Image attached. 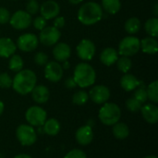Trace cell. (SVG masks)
<instances>
[{
    "mask_svg": "<svg viewBox=\"0 0 158 158\" xmlns=\"http://www.w3.org/2000/svg\"><path fill=\"white\" fill-rule=\"evenodd\" d=\"M76 141L81 145H88L92 143L94 139V132L92 127L89 125H84L79 128L76 131Z\"/></svg>",
    "mask_w": 158,
    "mask_h": 158,
    "instance_id": "9a60e30c",
    "label": "cell"
},
{
    "mask_svg": "<svg viewBox=\"0 0 158 158\" xmlns=\"http://www.w3.org/2000/svg\"><path fill=\"white\" fill-rule=\"evenodd\" d=\"M33 26L36 30L42 31L44 28L46 27V19L43 18L42 16L36 17L33 20Z\"/></svg>",
    "mask_w": 158,
    "mask_h": 158,
    "instance_id": "74e56055",
    "label": "cell"
},
{
    "mask_svg": "<svg viewBox=\"0 0 158 158\" xmlns=\"http://www.w3.org/2000/svg\"><path fill=\"white\" fill-rule=\"evenodd\" d=\"M69 2L71 3V4H73V5H78L81 2H82V0H69Z\"/></svg>",
    "mask_w": 158,
    "mask_h": 158,
    "instance_id": "7bdbcfd3",
    "label": "cell"
},
{
    "mask_svg": "<svg viewBox=\"0 0 158 158\" xmlns=\"http://www.w3.org/2000/svg\"><path fill=\"white\" fill-rule=\"evenodd\" d=\"M60 36L61 32L58 29L55 28L54 26H49L44 28L40 31V36L38 39L44 45L52 46L58 42Z\"/></svg>",
    "mask_w": 158,
    "mask_h": 158,
    "instance_id": "9c48e42d",
    "label": "cell"
},
{
    "mask_svg": "<svg viewBox=\"0 0 158 158\" xmlns=\"http://www.w3.org/2000/svg\"><path fill=\"white\" fill-rule=\"evenodd\" d=\"M143 158H157L156 156H145Z\"/></svg>",
    "mask_w": 158,
    "mask_h": 158,
    "instance_id": "7dc6e473",
    "label": "cell"
},
{
    "mask_svg": "<svg viewBox=\"0 0 158 158\" xmlns=\"http://www.w3.org/2000/svg\"><path fill=\"white\" fill-rule=\"evenodd\" d=\"M146 93H147V97L150 99L153 103H157L158 102V81H155L151 84L148 85L146 88Z\"/></svg>",
    "mask_w": 158,
    "mask_h": 158,
    "instance_id": "4dcf8cb0",
    "label": "cell"
},
{
    "mask_svg": "<svg viewBox=\"0 0 158 158\" xmlns=\"http://www.w3.org/2000/svg\"><path fill=\"white\" fill-rule=\"evenodd\" d=\"M77 55L83 61H90L95 54L94 44L88 39H83L77 46Z\"/></svg>",
    "mask_w": 158,
    "mask_h": 158,
    "instance_id": "8fae6325",
    "label": "cell"
},
{
    "mask_svg": "<svg viewBox=\"0 0 158 158\" xmlns=\"http://www.w3.org/2000/svg\"><path fill=\"white\" fill-rule=\"evenodd\" d=\"M158 5L157 4H156V6H155V15H156V16H157L158 15Z\"/></svg>",
    "mask_w": 158,
    "mask_h": 158,
    "instance_id": "bcb514c9",
    "label": "cell"
},
{
    "mask_svg": "<svg viewBox=\"0 0 158 158\" xmlns=\"http://www.w3.org/2000/svg\"><path fill=\"white\" fill-rule=\"evenodd\" d=\"M46 117H47V114L45 110L37 106L29 107L25 114L27 122L32 127L43 126L46 120Z\"/></svg>",
    "mask_w": 158,
    "mask_h": 158,
    "instance_id": "52a82bcc",
    "label": "cell"
},
{
    "mask_svg": "<svg viewBox=\"0 0 158 158\" xmlns=\"http://www.w3.org/2000/svg\"><path fill=\"white\" fill-rule=\"evenodd\" d=\"M40 12L43 18L45 19H52L56 17L60 12V7L59 5L54 1V0H47L40 7Z\"/></svg>",
    "mask_w": 158,
    "mask_h": 158,
    "instance_id": "5bb4252c",
    "label": "cell"
},
{
    "mask_svg": "<svg viewBox=\"0 0 158 158\" xmlns=\"http://www.w3.org/2000/svg\"><path fill=\"white\" fill-rule=\"evenodd\" d=\"M140 84V81L132 74H125L120 80V85L126 92L135 90Z\"/></svg>",
    "mask_w": 158,
    "mask_h": 158,
    "instance_id": "7402d4cb",
    "label": "cell"
},
{
    "mask_svg": "<svg viewBox=\"0 0 158 158\" xmlns=\"http://www.w3.org/2000/svg\"><path fill=\"white\" fill-rule=\"evenodd\" d=\"M69 63L68 62V60H67V61H64V62H63L62 68H63V69H69Z\"/></svg>",
    "mask_w": 158,
    "mask_h": 158,
    "instance_id": "f6af8a7d",
    "label": "cell"
},
{
    "mask_svg": "<svg viewBox=\"0 0 158 158\" xmlns=\"http://www.w3.org/2000/svg\"><path fill=\"white\" fill-rule=\"evenodd\" d=\"M88 99H89V95L86 92L79 91L74 94V95L72 97V102H73V104H75L77 106H82L87 103Z\"/></svg>",
    "mask_w": 158,
    "mask_h": 158,
    "instance_id": "1f68e13d",
    "label": "cell"
},
{
    "mask_svg": "<svg viewBox=\"0 0 158 158\" xmlns=\"http://www.w3.org/2000/svg\"><path fill=\"white\" fill-rule=\"evenodd\" d=\"M54 27L56 29H60L65 25V19L63 17H56L54 20Z\"/></svg>",
    "mask_w": 158,
    "mask_h": 158,
    "instance_id": "ab89813d",
    "label": "cell"
},
{
    "mask_svg": "<svg viewBox=\"0 0 158 158\" xmlns=\"http://www.w3.org/2000/svg\"><path fill=\"white\" fill-rule=\"evenodd\" d=\"M8 68L10 70L14 72H19L23 68V60L20 56L19 55H12V56L9 59Z\"/></svg>",
    "mask_w": 158,
    "mask_h": 158,
    "instance_id": "4316f807",
    "label": "cell"
},
{
    "mask_svg": "<svg viewBox=\"0 0 158 158\" xmlns=\"http://www.w3.org/2000/svg\"><path fill=\"white\" fill-rule=\"evenodd\" d=\"M17 45L12 40L6 37L0 38V56L1 57H10L15 54Z\"/></svg>",
    "mask_w": 158,
    "mask_h": 158,
    "instance_id": "ac0fdd59",
    "label": "cell"
},
{
    "mask_svg": "<svg viewBox=\"0 0 158 158\" xmlns=\"http://www.w3.org/2000/svg\"><path fill=\"white\" fill-rule=\"evenodd\" d=\"M133 97L135 99H137L139 102H141L142 104H143L147 101L148 97H147V93H146V87L144 86L143 81H140V84L137 87V89L135 90Z\"/></svg>",
    "mask_w": 158,
    "mask_h": 158,
    "instance_id": "f1b7e54d",
    "label": "cell"
},
{
    "mask_svg": "<svg viewBox=\"0 0 158 158\" xmlns=\"http://www.w3.org/2000/svg\"><path fill=\"white\" fill-rule=\"evenodd\" d=\"M103 17V10L99 4L95 2H87L82 5L78 12L79 20L84 25H94Z\"/></svg>",
    "mask_w": 158,
    "mask_h": 158,
    "instance_id": "7a4b0ae2",
    "label": "cell"
},
{
    "mask_svg": "<svg viewBox=\"0 0 158 158\" xmlns=\"http://www.w3.org/2000/svg\"><path fill=\"white\" fill-rule=\"evenodd\" d=\"M141 29V21L137 18H131L125 22V30L131 34L138 32Z\"/></svg>",
    "mask_w": 158,
    "mask_h": 158,
    "instance_id": "484cf974",
    "label": "cell"
},
{
    "mask_svg": "<svg viewBox=\"0 0 158 158\" xmlns=\"http://www.w3.org/2000/svg\"><path fill=\"white\" fill-rule=\"evenodd\" d=\"M145 31L151 37H156L158 35V19L156 18L149 19L145 22Z\"/></svg>",
    "mask_w": 158,
    "mask_h": 158,
    "instance_id": "83f0119b",
    "label": "cell"
},
{
    "mask_svg": "<svg viewBox=\"0 0 158 158\" xmlns=\"http://www.w3.org/2000/svg\"><path fill=\"white\" fill-rule=\"evenodd\" d=\"M117 62H118V70L123 72V73H128L129 70L132 67V62L129 58V56H121V57L118 58Z\"/></svg>",
    "mask_w": 158,
    "mask_h": 158,
    "instance_id": "f546056e",
    "label": "cell"
},
{
    "mask_svg": "<svg viewBox=\"0 0 158 158\" xmlns=\"http://www.w3.org/2000/svg\"><path fill=\"white\" fill-rule=\"evenodd\" d=\"M39 39L33 33H24L18 38L17 46L23 52H31L38 46Z\"/></svg>",
    "mask_w": 158,
    "mask_h": 158,
    "instance_id": "30bf717a",
    "label": "cell"
},
{
    "mask_svg": "<svg viewBox=\"0 0 158 158\" xmlns=\"http://www.w3.org/2000/svg\"><path fill=\"white\" fill-rule=\"evenodd\" d=\"M71 54V49L66 43H58L55 45L53 49V55L55 59L59 62L67 61Z\"/></svg>",
    "mask_w": 158,
    "mask_h": 158,
    "instance_id": "2e32d148",
    "label": "cell"
},
{
    "mask_svg": "<svg viewBox=\"0 0 158 158\" xmlns=\"http://www.w3.org/2000/svg\"><path fill=\"white\" fill-rule=\"evenodd\" d=\"M44 132L50 136L56 135L60 131V124L55 118H49L44 123Z\"/></svg>",
    "mask_w": 158,
    "mask_h": 158,
    "instance_id": "cb8c5ba5",
    "label": "cell"
},
{
    "mask_svg": "<svg viewBox=\"0 0 158 158\" xmlns=\"http://www.w3.org/2000/svg\"><path fill=\"white\" fill-rule=\"evenodd\" d=\"M37 78L35 73L30 69H24L17 72L12 80V87L15 92L25 95L30 94L36 86Z\"/></svg>",
    "mask_w": 158,
    "mask_h": 158,
    "instance_id": "6da1fadb",
    "label": "cell"
},
{
    "mask_svg": "<svg viewBox=\"0 0 158 158\" xmlns=\"http://www.w3.org/2000/svg\"><path fill=\"white\" fill-rule=\"evenodd\" d=\"M112 132L114 136L118 140H124L126 139L130 134V129L127 124L122 122H118L115 125H113Z\"/></svg>",
    "mask_w": 158,
    "mask_h": 158,
    "instance_id": "603a6c76",
    "label": "cell"
},
{
    "mask_svg": "<svg viewBox=\"0 0 158 158\" xmlns=\"http://www.w3.org/2000/svg\"><path fill=\"white\" fill-rule=\"evenodd\" d=\"M16 136L18 141L24 146H31L37 140L36 131L31 125H19L16 130Z\"/></svg>",
    "mask_w": 158,
    "mask_h": 158,
    "instance_id": "5b68a950",
    "label": "cell"
},
{
    "mask_svg": "<svg viewBox=\"0 0 158 158\" xmlns=\"http://www.w3.org/2000/svg\"><path fill=\"white\" fill-rule=\"evenodd\" d=\"M142 106H143V104L141 102H139L137 99H135L134 97L128 99L126 102V107L128 108V110H130L131 112H137V111L141 110Z\"/></svg>",
    "mask_w": 158,
    "mask_h": 158,
    "instance_id": "d6a6232c",
    "label": "cell"
},
{
    "mask_svg": "<svg viewBox=\"0 0 158 158\" xmlns=\"http://www.w3.org/2000/svg\"><path fill=\"white\" fill-rule=\"evenodd\" d=\"M10 86H12V79L10 76L6 72L0 73V88L7 89Z\"/></svg>",
    "mask_w": 158,
    "mask_h": 158,
    "instance_id": "e575fe53",
    "label": "cell"
},
{
    "mask_svg": "<svg viewBox=\"0 0 158 158\" xmlns=\"http://www.w3.org/2000/svg\"><path fill=\"white\" fill-rule=\"evenodd\" d=\"M143 118L149 124H156L158 121V108L156 105L146 104L141 107Z\"/></svg>",
    "mask_w": 158,
    "mask_h": 158,
    "instance_id": "e0dca14e",
    "label": "cell"
},
{
    "mask_svg": "<svg viewBox=\"0 0 158 158\" xmlns=\"http://www.w3.org/2000/svg\"><path fill=\"white\" fill-rule=\"evenodd\" d=\"M63 68L60 64L55 61L46 63L44 68V77L51 82H57L62 79Z\"/></svg>",
    "mask_w": 158,
    "mask_h": 158,
    "instance_id": "7c38bea8",
    "label": "cell"
},
{
    "mask_svg": "<svg viewBox=\"0 0 158 158\" xmlns=\"http://www.w3.org/2000/svg\"><path fill=\"white\" fill-rule=\"evenodd\" d=\"M99 119L106 126H113L118 123L121 118L119 106L114 103H105L99 110Z\"/></svg>",
    "mask_w": 158,
    "mask_h": 158,
    "instance_id": "277c9868",
    "label": "cell"
},
{
    "mask_svg": "<svg viewBox=\"0 0 158 158\" xmlns=\"http://www.w3.org/2000/svg\"><path fill=\"white\" fill-rule=\"evenodd\" d=\"M64 158H87L85 153L80 149H73L69 151Z\"/></svg>",
    "mask_w": 158,
    "mask_h": 158,
    "instance_id": "8d00e7d4",
    "label": "cell"
},
{
    "mask_svg": "<svg viewBox=\"0 0 158 158\" xmlns=\"http://www.w3.org/2000/svg\"><path fill=\"white\" fill-rule=\"evenodd\" d=\"M89 97L95 104L101 105L106 103V101L110 97V91L106 86L104 85H96L89 93Z\"/></svg>",
    "mask_w": 158,
    "mask_h": 158,
    "instance_id": "4fadbf2b",
    "label": "cell"
},
{
    "mask_svg": "<svg viewBox=\"0 0 158 158\" xmlns=\"http://www.w3.org/2000/svg\"><path fill=\"white\" fill-rule=\"evenodd\" d=\"M34 61L39 66H44V65H46V63L48 61V56L44 52H38L34 56Z\"/></svg>",
    "mask_w": 158,
    "mask_h": 158,
    "instance_id": "d590c367",
    "label": "cell"
},
{
    "mask_svg": "<svg viewBox=\"0 0 158 158\" xmlns=\"http://www.w3.org/2000/svg\"><path fill=\"white\" fill-rule=\"evenodd\" d=\"M65 85H66V87L68 89H73V88H75L77 86V84H76V82H75V81H74L73 78L67 79L66 81H65Z\"/></svg>",
    "mask_w": 158,
    "mask_h": 158,
    "instance_id": "60d3db41",
    "label": "cell"
},
{
    "mask_svg": "<svg viewBox=\"0 0 158 158\" xmlns=\"http://www.w3.org/2000/svg\"><path fill=\"white\" fill-rule=\"evenodd\" d=\"M31 93L32 99L36 103H38V104H44V103H46L48 101L49 95H50L49 90L44 85L35 86Z\"/></svg>",
    "mask_w": 158,
    "mask_h": 158,
    "instance_id": "d6986e66",
    "label": "cell"
},
{
    "mask_svg": "<svg viewBox=\"0 0 158 158\" xmlns=\"http://www.w3.org/2000/svg\"><path fill=\"white\" fill-rule=\"evenodd\" d=\"M102 6L106 12L109 14H116L119 11L121 4L119 0H102Z\"/></svg>",
    "mask_w": 158,
    "mask_h": 158,
    "instance_id": "d4e9b609",
    "label": "cell"
},
{
    "mask_svg": "<svg viewBox=\"0 0 158 158\" xmlns=\"http://www.w3.org/2000/svg\"><path fill=\"white\" fill-rule=\"evenodd\" d=\"M118 58V51L111 47L104 49L100 55V60L106 66H112L114 63L117 62Z\"/></svg>",
    "mask_w": 158,
    "mask_h": 158,
    "instance_id": "ffe728a7",
    "label": "cell"
},
{
    "mask_svg": "<svg viewBox=\"0 0 158 158\" xmlns=\"http://www.w3.org/2000/svg\"><path fill=\"white\" fill-rule=\"evenodd\" d=\"M10 13L5 7H0V24H6L9 21Z\"/></svg>",
    "mask_w": 158,
    "mask_h": 158,
    "instance_id": "f35d334b",
    "label": "cell"
},
{
    "mask_svg": "<svg viewBox=\"0 0 158 158\" xmlns=\"http://www.w3.org/2000/svg\"><path fill=\"white\" fill-rule=\"evenodd\" d=\"M140 49H142L145 54L155 55L158 50L157 41L154 37H146L140 41Z\"/></svg>",
    "mask_w": 158,
    "mask_h": 158,
    "instance_id": "44dd1931",
    "label": "cell"
},
{
    "mask_svg": "<svg viewBox=\"0 0 158 158\" xmlns=\"http://www.w3.org/2000/svg\"><path fill=\"white\" fill-rule=\"evenodd\" d=\"M40 9V6L36 0H29L26 5V12L29 13L31 16L36 14Z\"/></svg>",
    "mask_w": 158,
    "mask_h": 158,
    "instance_id": "836d02e7",
    "label": "cell"
},
{
    "mask_svg": "<svg viewBox=\"0 0 158 158\" xmlns=\"http://www.w3.org/2000/svg\"><path fill=\"white\" fill-rule=\"evenodd\" d=\"M4 108H5L4 103L0 100V115H2V113H3V111H4Z\"/></svg>",
    "mask_w": 158,
    "mask_h": 158,
    "instance_id": "ee69618b",
    "label": "cell"
},
{
    "mask_svg": "<svg viewBox=\"0 0 158 158\" xmlns=\"http://www.w3.org/2000/svg\"><path fill=\"white\" fill-rule=\"evenodd\" d=\"M140 50V40L134 36H128L121 40L118 45V54L123 56H131Z\"/></svg>",
    "mask_w": 158,
    "mask_h": 158,
    "instance_id": "8992f818",
    "label": "cell"
},
{
    "mask_svg": "<svg viewBox=\"0 0 158 158\" xmlns=\"http://www.w3.org/2000/svg\"><path fill=\"white\" fill-rule=\"evenodd\" d=\"M8 22L16 30H24L31 24V16L24 10H18L10 17Z\"/></svg>",
    "mask_w": 158,
    "mask_h": 158,
    "instance_id": "ba28073f",
    "label": "cell"
},
{
    "mask_svg": "<svg viewBox=\"0 0 158 158\" xmlns=\"http://www.w3.org/2000/svg\"><path fill=\"white\" fill-rule=\"evenodd\" d=\"M14 158H31L30 156L28 155H25V154H21V155H18L16 156Z\"/></svg>",
    "mask_w": 158,
    "mask_h": 158,
    "instance_id": "b9f144b4",
    "label": "cell"
},
{
    "mask_svg": "<svg viewBox=\"0 0 158 158\" xmlns=\"http://www.w3.org/2000/svg\"><path fill=\"white\" fill-rule=\"evenodd\" d=\"M73 79L78 86L81 88H87L95 81V70L87 63H80L74 69Z\"/></svg>",
    "mask_w": 158,
    "mask_h": 158,
    "instance_id": "3957f363",
    "label": "cell"
}]
</instances>
